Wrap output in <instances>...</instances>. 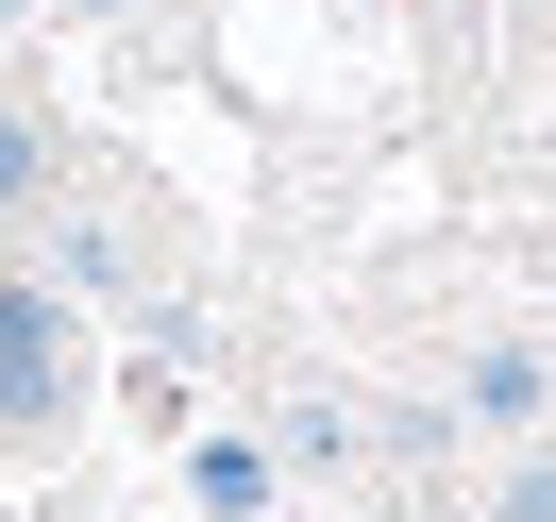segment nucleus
<instances>
[{
  "label": "nucleus",
  "instance_id": "obj_1",
  "mask_svg": "<svg viewBox=\"0 0 556 522\" xmlns=\"http://www.w3.org/2000/svg\"><path fill=\"white\" fill-rule=\"evenodd\" d=\"M51 421H68V304L0 287V438H51Z\"/></svg>",
  "mask_w": 556,
  "mask_h": 522
},
{
  "label": "nucleus",
  "instance_id": "obj_2",
  "mask_svg": "<svg viewBox=\"0 0 556 522\" xmlns=\"http://www.w3.org/2000/svg\"><path fill=\"white\" fill-rule=\"evenodd\" d=\"M472 421H540V354H522V338L472 354Z\"/></svg>",
  "mask_w": 556,
  "mask_h": 522
},
{
  "label": "nucleus",
  "instance_id": "obj_3",
  "mask_svg": "<svg viewBox=\"0 0 556 522\" xmlns=\"http://www.w3.org/2000/svg\"><path fill=\"white\" fill-rule=\"evenodd\" d=\"M203 506L253 522V506H270V455H253V438H203Z\"/></svg>",
  "mask_w": 556,
  "mask_h": 522
},
{
  "label": "nucleus",
  "instance_id": "obj_4",
  "mask_svg": "<svg viewBox=\"0 0 556 522\" xmlns=\"http://www.w3.org/2000/svg\"><path fill=\"white\" fill-rule=\"evenodd\" d=\"M17 203H51V169H35V118H0V219Z\"/></svg>",
  "mask_w": 556,
  "mask_h": 522
},
{
  "label": "nucleus",
  "instance_id": "obj_5",
  "mask_svg": "<svg viewBox=\"0 0 556 522\" xmlns=\"http://www.w3.org/2000/svg\"><path fill=\"white\" fill-rule=\"evenodd\" d=\"M0 17H17V0H0Z\"/></svg>",
  "mask_w": 556,
  "mask_h": 522
}]
</instances>
